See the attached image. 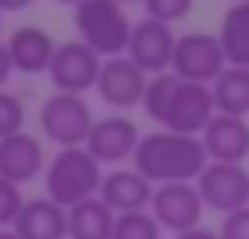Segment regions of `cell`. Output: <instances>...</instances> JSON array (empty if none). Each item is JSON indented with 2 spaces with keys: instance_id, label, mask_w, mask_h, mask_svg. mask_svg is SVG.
I'll return each mask as SVG.
<instances>
[{
  "instance_id": "cell-28",
  "label": "cell",
  "mask_w": 249,
  "mask_h": 239,
  "mask_svg": "<svg viewBox=\"0 0 249 239\" xmlns=\"http://www.w3.org/2000/svg\"><path fill=\"white\" fill-rule=\"evenodd\" d=\"M35 4V0H0V14H7V11H28Z\"/></svg>"
},
{
  "instance_id": "cell-10",
  "label": "cell",
  "mask_w": 249,
  "mask_h": 239,
  "mask_svg": "<svg viewBox=\"0 0 249 239\" xmlns=\"http://www.w3.org/2000/svg\"><path fill=\"white\" fill-rule=\"evenodd\" d=\"M150 215L157 219L160 229L181 236V232H191L201 225L205 202L195 184H157L154 198H150Z\"/></svg>"
},
{
  "instance_id": "cell-23",
  "label": "cell",
  "mask_w": 249,
  "mask_h": 239,
  "mask_svg": "<svg viewBox=\"0 0 249 239\" xmlns=\"http://www.w3.org/2000/svg\"><path fill=\"white\" fill-rule=\"evenodd\" d=\"M195 7V0H143V14L150 21H160V24H178L191 14Z\"/></svg>"
},
{
  "instance_id": "cell-21",
  "label": "cell",
  "mask_w": 249,
  "mask_h": 239,
  "mask_svg": "<svg viewBox=\"0 0 249 239\" xmlns=\"http://www.w3.org/2000/svg\"><path fill=\"white\" fill-rule=\"evenodd\" d=\"M164 229L157 225V219L150 212H126V215H116V229H113V239H160Z\"/></svg>"
},
{
  "instance_id": "cell-26",
  "label": "cell",
  "mask_w": 249,
  "mask_h": 239,
  "mask_svg": "<svg viewBox=\"0 0 249 239\" xmlns=\"http://www.w3.org/2000/svg\"><path fill=\"white\" fill-rule=\"evenodd\" d=\"M14 75V62H11V52H7V41H0V89H4Z\"/></svg>"
},
{
  "instance_id": "cell-2",
  "label": "cell",
  "mask_w": 249,
  "mask_h": 239,
  "mask_svg": "<svg viewBox=\"0 0 249 239\" xmlns=\"http://www.w3.org/2000/svg\"><path fill=\"white\" fill-rule=\"evenodd\" d=\"M208 167L201 137H184L171 130H154L140 137L133 154V171H140L154 188L157 184H195Z\"/></svg>"
},
{
  "instance_id": "cell-6",
  "label": "cell",
  "mask_w": 249,
  "mask_h": 239,
  "mask_svg": "<svg viewBox=\"0 0 249 239\" xmlns=\"http://www.w3.org/2000/svg\"><path fill=\"white\" fill-rule=\"evenodd\" d=\"M225 52L218 45V35L208 31H188L178 35L174 45V58H171V72L184 82H198V86H212L222 72H225Z\"/></svg>"
},
{
  "instance_id": "cell-32",
  "label": "cell",
  "mask_w": 249,
  "mask_h": 239,
  "mask_svg": "<svg viewBox=\"0 0 249 239\" xmlns=\"http://www.w3.org/2000/svg\"><path fill=\"white\" fill-rule=\"evenodd\" d=\"M0 18H4V14H0Z\"/></svg>"
},
{
  "instance_id": "cell-31",
  "label": "cell",
  "mask_w": 249,
  "mask_h": 239,
  "mask_svg": "<svg viewBox=\"0 0 249 239\" xmlns=\"http://www.w3.org/2000/svg\"><path fill=\"white\" fill-rule=\"evenodd\" d=\"M113 4H120V7H123V4H143V0H113Z\"/></svg>"
},
{
  "instance_id": "cell-27",
  "label": "cell",
  "mask_w": 249,
  "mask_h": 239,
  "mask_svg": "<svg viewBox=\"0 0 249 239\" xmlns=\"http://www.w3.org/2000/svg\"><path fill=\"white\" fill-rule=\"evenodd\" d=\"M174 239H218V229H205V225H198V229L181 232V236H174Z\"/></svg>"
},
{
  "instance_id": "cell-24",
  "label": "cell",
  "mask_w": 249,
  "mask_h": 239,
  "mask_svg": "<svg viewBox=\"0 0 249 239\" xmlns=\"http://www.w3.org/2000/svg\"><path fill=\"white\" fill-rule=\"evenodd\" d=\"M24 195H21V184L7 181V178H0V229H11L24 208Z\"/></svg>"
},
{
  "instance_id": "cell-12",
  "label": "cell",
  "mask_w": 249,
  "mask_h": 239,
  "mask_svg": "<svg viewBox=\"0 0 249 239\" xmlns=\"http://www.w3.org/2000/svg\"><path fill=\"white\" fill-rule=\"evenodd\" d=\"M140 130L130 116L123 113H113V116H103L92 123V133L86 140V150L99 161V164H123V161H133L137 147H140Z\"/></svg>"
},
{
  "instance_id": "cell-13",
  "label": "cell",
  "mask_w": 249,
  "mask_h": 239,
  "mask_svg": "<svg viewBox=\"0 0 249 239\" xmlns=\"http://www.w3.org/2000/svg\"><path fill=\"white\" fill-rule=\"evenodd\" d=\"M201 147L208 154V164H246L249 157V123L239 116H212V123L201 130Z\"/></svg>"
},
{
  "instance_id": "cell-33",
  "label": "cell",
  "mask_w": 249,
  "mask_h": 239,
  "mask_svg": "<svg viewBox=\"0 0 249 239\" xmlns=\"http://www.w3.org/2000/svg\"><path fill=\"white\" fill-rule=\"evenodd\" d=\"M246 4H249V0H246Z\"/></svg>"
},
{
  "instance_id": "cell-15",
  "label": "cell",
  "mask_w": 249,
  "mask_h": 239,
  "mask_svg": "<svg viewBox=\"0 0 249 239\" xmlns=\"http://www.w3.org/2000/svg\"><path fill=\"white\" fill-rule=\"evenodd\" d=\"M150 198H154V184L133 171V167H123V171H109L103 178V188H99V202L113 212V215H126V212H150Z\"/></svg>"
},
{
  "instance_id": "cell-30",
  "label": "cell",
  "mask_w": 249,
  "mask_h": 239,
  "mask_svg": "<svg viewBox=\"0 0 249 239\" xmlns=\"http://www.w3.org/2000/svg\"><path fill=\"white\" fill-rule=\"evenodd\" d=\"M55 4H69V7H79L82 0H55Z\"/></svg>"
},
{
  "instance_id": "cell-14",
  "label": "cell",
  "mask_w": 249,
  "mask_h": 239,
  "mask_svg": "<svg viewBox=\"0 0 249 239\" xmlns=\"http://www.w3.org/2000/svg\"><path fill=\"white\" fill-rule=\"evenodd\" d=\"M45 167H48L45 144L35 133L21 130V133L7 137V140H0V178H7L14 184H28Z\"/></svg>"
},
{
  "instance_id": "cell-1",
  "label": "cell",
  "mask_w": 249,
  "mask_h": 239,
  "mask_svg": "<svg viewBox=\"0 0 249 239\" xmlns=\"http://www.w3.org/2000/svg\"><path fill=\"white\" fill-rule=\"evenodd\" d=\"M143 113L160 130L184 133V137H201V130L215 116V103H212V89L208 86L184 82L174 72H164V75H154L147 82Z\"/></svg>"
},
{
  "instance_id": "cell-5",
  "label": "cell",
  "mask_w": 249,
  "mask_h": 239,
  "mask_svg": "<svg viewBox=\"0 0 249 239\" xmlns=\"http://www.w3.org/2000/svg\"><path fill=\"white\" fill-rule=\"evenodd\" d=\"M38 123L41 133L62 147H86L89 133H92V106L86 103V96H72V92H52L41 110H38Z\"/></svg>"
},
{
  "instance_id": "cell-29",
  "label": "cell",
  "mask_w": 249,
  "mask_h": 239,
  "mask_svg": "<svg viewBox=\"0 0 249 239\" xmlns=\"http://www.w3.org/2000/svg\"><path fill=\"white\" fill-rule=\"evenodd\" d=\"M0 239H18V236H14V229H0Z\"/></svg>"
},
{
  "instance_id": "cell-8",
  "label": "cell",
  "mask_w": 249,
  "mask_h": 239,
  "mask_svg": "<svg viewBox=\"0 0 249 239\" xmlns=\"http://www.w3.org/2000/svg\"><path fill=\"white\" fill-rule=\"evenodd\" d=\"M205 208L218 215H232L249 205V171L242 164H208L195 181Z\"/></svg>"
},
{
  "instance_id": "cell-3",
  "label": "cell",
  "mask_w": 249,
  "mask_h": 239,
  "mask_svg": "<svg viewBox=\"0 0 249 239\" xmlns=\"http://www.w3.org/2000/svg\"><path fill=\"white\" fill-rule=\"evenodd\" d=\"M103 164L86 147H62L45 167V198L62 208H75L89 198H99Z\"/></svg>"
},
{
  "instance_id": "cell-17",
  "label": "cell",
  "mask_w": 249,
  "mask_h": 239,
  "mask_svg": "<svg viewBox=\"0 0 249 239\" xmlns=\"http://www.w3.org/2000/svg\"><path fill=\"white\" fill-rule=\"evenodd\" d=\"M55 41H52V35L45 31V28H35V24H28V28H18V31H11V38H7V52H11V62H14V72H24V75H41V72H48V65H52V58H55Z\"/></svg>"
},
{
  "instance_id": "cell-16",
  "label": "cell",
  "mask_w": 249,
  "mask_h": 239,
  "mask_svg": "<svg viewBox=\"0 0 249 239\" xmlns=\"http://www.w3.org/2000/svg\"><path fill=\"white\" fill-rule=\"evenodd\" d=\"M11 229L18 239H69V208L52 198H28Z\"/></svg>"
},
{
  "instance_id": "cell-22",
  "label": "cell",
  "mask_w": 249,
  "mask_h": 239,
  "mask_svg": "<svg viewBox=\"0 0 249 239\" xmlns=\"http://www.w3.org/2000/svg\"><path fill=\"white\" fill-rule=\"evenodd\" d=\"M24 120H28L24 103H21L14 92L0 89V140H7V137L21 133V130H24Z\"/></svg>"
},
{
  "instance_id": "cell-20",
  "label": "cell",
  "mask_w": 249,
  "mask_h": 239,
  "mask_svg": "<svg viewBox=\"0 0 249 239\" xmlns=\"http://www.w3.org/2000/svg\"><path fill=\"white\" fill-rule=\"evenodd\" d=\"M113 229H116V215L99 198L69 208V239H113Z\"/></svg>"
},
{
  "instance_id": "cell-4",
  "label": "cell",
  "mask_w": 249,
  "mask_h": 239,
  "mask_svg": "<svg viewBox=\"0 0 249 239\" xmlns=\"http://www.w3.org/2000/svg\"><path fill=\"white\" fill-rule=\"evenodd\" d=\"M72 21H75L79 41L89 45L99 58L126 55L133 24H130V18L120 4H113V0H82L72 14Z\"/></svg>"
},
{
  "instance_id": "cell-19",
  "label": "cell",
  "mask_w": 249,
  "mask_h": 239,
  "mask_svg": "<svg viewBox=\"0 0 249 239\" xmlns=\"http://www.w3.org/2000/svg\"><path fill=\"white\" fill-rule=\"evenodd\" d=\"M212 89V103L218 116H249V69H235L225 65V72L208 86Z\"/></svg>"
},
{
  "instance_id": "cell-9",
  "label": "cell",
  "mask_w": 249,
  "mask_h": 239,
  "mask_svg": "<svg viewBox=\"0 0 249 239\" xmlns=\"http://www.w3.org/2000/svg\"><path fill=\"white\" fill-rule=\"evenodd\" d=\"M174 45H178V35L160 24V21H137L133 31H130V45H126V58L143 72V75H164L171 72V58H174Z\"/></svg>"
},
{
  "instance_id": "cell-18",
  "label": "cell",
  "mask_w": 249,
  "mask_h": 239,
  "mask_svg": "<svg viewBox=\"0 0 249 239\" xmlns=\"http://www.w3.org/2000/svg\"><path fill=\"white\" fill-rule=\"evenodd\" d=\"M218 45L225 52V62L235 69H249V4L239 0L222 14L218 24Z\"/></svg>"
},
{
  "instance_id": "cell-11",
  "label": "cell",
  "mask_w": 249,
  "mask_h": 239,
  "mask_svg": "<svg viewBox=\"0 0 249 239\" xmlns=\"http://www.w3.org/2000/svg\"><path fill=\"white\" fill-rule=\"evenodd\" d=\"M147 82H150V75H143L126 55H120V58H103L99 82H96V96H99L109 110L123 113V110H133V106H143Z\"/></svg>"
},
{
  "instance_id": "cell-25",
  "label": "cell",
  "mask_w": 249,
  "mask_h": 239,
  "mask_svg": "<svg viewBox=\"0 0 249 239\" xmlns=\"http://www.w3.org/2000/svg\"><path fill=\"white\" fill-rule=\"evenodd\" d=\"M218 239H249V205L232 212V215H222Z\"/></svg>"
},
{
  "instance_id": "cell-7",
  "label": "cell",
  "mask_w": 249,
  "mask_h": 239,
  "mask_svg": "<svg viewBox=\"0 0 249 239\" xmlns=\"http://www.w3.org/2000/svg\"><path fill=\"white\" fill-rule=\"evenodd\" d=\"M99 69H103V58L89 45H82V41H62L55 48L52 65H48V79H52L55 92L82 96V92L96 89Z\"/></svg>"
}]
</instances>
